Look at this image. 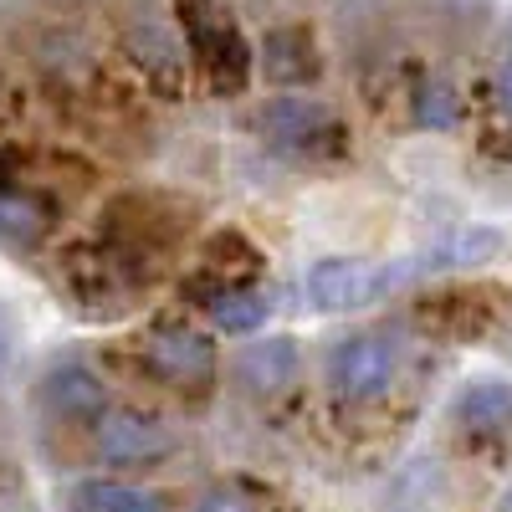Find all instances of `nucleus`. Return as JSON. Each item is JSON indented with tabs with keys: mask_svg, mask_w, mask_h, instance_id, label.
Masks as SVG:
<instances>
[{
	"mask_svg": "<svg viewBox=\"0 0 512 512\" xmlns=\"http://www.w3.org/2000/svg\"><path fill=\"white\" fill-rule=\"evenodd\" d=\"M72 216V169L41 149H0V251H47Z\"/></svg>",
	"mask_w": 512,
	"mask_h": 512,
	"instance_id": "nucleus-2",
	"label": "nucleus"
},
{
	"mask_svg": "<svg viewBox=\"0 0 512 512\" xmlns=\"http://www.w3.org/2000/svg\"><path fill=\"white\" fill-rule=\"evenodd\" d=\"M118 57H123V67L134 72L149 93H159L164 103L190 98V88L200 82L175 11L164 16L159 6H134V11L118 21Z\"/></svg>",
	"mask_w": 512,
	"mask_h": 512,
	"instance_id": "nucleus-6",
	"label": "nucleus"
},
{
	"mask_svg": "<svg viewBox=\"0 0 512 512\" xmlns=\"http://www.w3.org/2000/svg\"><path fill=\"white\" fill-rule=\"evenodd\" d=\"M502 246H507V236L497 226H461V231L436 236L410 262H415V277H451V272H477V267L497 262Z\"/></svg>",
	"mask_w": 512,
	"mask_h": 512,
	"instance_id": "nucleus-14",
	"label": "nucleus"
},
{
	"mask_svg": "<svg viewBox=\"0 0 512 512\" xmlns=\"http://www.w3.org/2000/svg\"><path fill=\"white\" fill-rule=\"evenodd\" d=\"M395 374H400V354L384 333H349L328 349L323 379H328V395L338 405H374L395 390Z\"/></svg>",
	"mask_w": 512,
	"mask_h": 512,
	"instance_id": "nucleus-8",
	"label": "nucleus"
},
{
	"mask_svg": "<svg viewBox=\"0 0 512 512\" xmlns=\"http://www.w3.org/2000/svg\"><path fill=\"white\" fill-rule=\"evenodd\" d=\"M200 226H205L200 205L180 190H118L103 200L88 236L144 292H154L164 267L185 251L190 236H200Z\"/></svg>",
	"mask_w": 512,
	"mask_h": 512,
	"instance_id": "nucleus-1",
	"label": "nucleus"
},
{
	"mask_svg": "<svg viewBox=\"0 0 512 512\" xmlns=\"http://www.w3.org/2000/svg\"><path fill=\"white\" fill-rule=\"evenodd\" d=\"M169 11H175V21L185 31L200 88L210 98L246 93V82L256 72V47H251L231 0H169Z\"/></svg>",
	"mask_w": 512,
	"mask_h": 512,
	"instance_id": "nucleus-4",
	"label": "nucleus"
},
{
	"mask_svg": "<svg viewBox=\"0 0 512 512\" xmlns=\"http://www.w3.org/2000/svg\"><path fill=\"white\" fill-rule=\"evenodd\" d=\"M216 333H231V338H246V333H262L267 318H272V292L256 282V287H226V292H205L190 303Z\"/></svg>",
	"mask_w": 512,
	"mask_h": 512,
	"instance_id": "nucleus-17",
	"label": "nucleus"
},
{
	"mask_svg": "<svg viewBox=\"0 0 512 512\" xmlns=\"http://www.w3.org/2000/svg\"><path fill=\"white\" fill-rule=\"evenodd\" d=\"M451 425L472 446L497 441L512 425V384L507 379H472V384H461V395L451 400Z\"/></svg>",
	"mask_w": 512,
	"mask_h": 512,
	"instance_id": "nucleus-16",
	"label": "nucleus"
},
{
	"mask_svg": "<svg viewBox=\"0 0 512 512\" xmlns=\"http://www.w3.org/2000/svg\"><path fill=\"white\" fill-rule=\"evenodd\" d=\"M497 512H512V487H507V492L497 497Z\"/></svg>",
	"mask_w": 512,
	"mask_h": 512,
	"instance_id": "nucleus-21",
	"label": "nucleus"
},
{
	"mask_svg": "<svg viewBox=\"0 0 512 512\" xmlns=\"http://www.w3.org/2000/svg\"><path fill=\"white\" fill-rule=\"evenodd\" d=\"M420 282L415 262L400 256V262H364V256H323V262L308 267L303 292L318 313H359L379 297H390L400 287Z\"/></svg>",
	"mask_w": 512,
	"mask_h": 512,
	"instance_id": "nucleus-7",
	"label": "nucleus"
},
{
	"mask_svg": "<svg viewBox=\"0 0 512 512\" xmlns=\"http://www.w3.org/2000/svg\"><path fill=\"white\" fill-rule=\"evenodd\" d=\"M190 512H262V502L246 487H210L190 502Z\"/></svg>",
	"mask_w": 512,
	"mask_h": 512,
	"instance_id": "nucleus-19",
	"label": "nucleus"
},
{
	"mask_svg": "<svg viewBox=\"0 0 512 512\" xmlns=\"http://www.w3.org/2000/svg\"><path fill=\"white\" fill-rule=\"evenodd\" d=\"M128 359H134V369L154 384V390L175 395V400L200 405L216 390V344L180 318L144 323L139 338L128 344Z\"/></svg>",
	"mask_w": 512,
	"mask_h": 512,
	"instance_id": "nucleus-5",
	"label": "nucleus"
},
{
	"mask_svg": "<svg viewBox=\"0 0 512 512\" xmlns=\"http://www.w3.org/2000/svg\"><path fill=\"white\" fill-rule=\"evenodd\" d=\"M297 369H303V349H297V338H256V344H246L231 364L236 384L246 395L256 400H277L287 395V384L297 379Z\"/></svg>",
	"mask_w": 512,
	"mask_h": 512,
	"instance_id": "nucleus-15",
	"label": "nucleus"
},
{
	"mask_svg": "<svg viewBox=\"0 0 512 512\" xmlns=\"http://www.w3.org/2000/svg\"><path fill=\"white\" fill-rule=\"evenodd\" d=\"M251 134L267 154L287 159V164H308V169H328V164H349L354 159V123L323 98L308 93H277L251 113Z\"/></svg>",
	"mask_w": 512,
	"mask_h": 512,
	"instance_id": "nucleus-3",
	"label": "nucleus"
},
{
	"mask_svg": "<svg viewBox=\"0 0 512 512\" xmlns=\"http://www.w3.org/2000/svg\"><path fill=\"white\" fill-rule=\"evenodd\" d=\"M256 72H262L272 88L282 93H303L328 72L323 41L308 21H277L262 31V47H256Z\"/></svg>",
	"mask_w": 512,
	"mask_h": 512,
	"instance_id": "nucleus-10",
	"label": "nucleus"
},
{
	"mask_svg": "<svg viewBox=\"0 0 512 512\" xmlns=\"http://www.w3.org/2000/svg\"><path fill=\"white\" fill-rule=\"evenodd\" d=\"M67 512H169L164 497L134 487V482H113V477H82L62 492Z\"/></svg>",
	"mask_w": 512,
	"mask_h": 512,
	"instance_id": "nucleus-18",
	"label": "nucleus"
},
{
	"mask_svg": "<svg viewBox=\"0 0 512 512\" xmlns=\"http://www.w3.org/2000/svg\"><path fill=\"white\" fill-rule=\"evenodd\" d=\"M497 103H502V113H507V123H512V52L497 62Z\"/></svg>",
	"mask_w": 512,
	"mask_h": 512,
	"instance_id": "nucleus-20",
	"label": "nucleus"
},
{
	"mask_svg": "<svg viewBox=\"0 0 512 512\" xmlns=\"http://www.w3.org/2000/svg\"><path fill=\"white\" fill-rule=\"evenodd\" d=\"M395 88H400V113L410 128H420V134H451V128L466 118L461 108V93L451 88L446 77L425 72V67H410V72H390Z\"/></svg>",
	"mask_w": 512,
	"mask_h": 512,
	"instance_id": "nucleus-13",
	"label": "nucleus"
},
{
	"mask_svg": "<svg viewBox=\"0 0 512 512\" xmlns=\"http://www.w3.org/2000/svg\"><path fill=\"white\" fill-rule=\"evenodd\" d=\"M262 277H267L262 246H256L246 231H236V226H221V231L200 236V267L190 277H180V292H185V303H195V297H205V292L256 287Z\"/></svg>",
	"mask_w": 512,
	"mask_h": 512,
	"instance_id": "nucleus-9",
	"label": "nucleus"
},
{
	"mask_svg": "<svg viewBox=\"0 0 512 512\" xmlns=\"http://www.w3.org/2000/svg\"><path fill=\"white\" fill-rule=\"evenodd\" d=\"M36 400L41 410H47L52 420L62 425H98V415L113 405V390L108 379L88 364V359H57L47 374L36 379Z\"/></svg>",
	"mask_w": 512,
	"mask_h": 512,
	"instance_id": "nucleus-12",
	"label": "nucleus"
},
{
	"mask_svg": "<svg viewBox=\"0 0 512 512\" xmlns=\"http://www.w3.org/2000/svg\"><path fill=\"white\" fill-rule=\"evenodd\" d=\"M88 436H93L98 461H103V466H123V472L154 466V461L169 456V446H175V441H169V431H164L154 415L128 410V405H108Z\"/></svg>",
	"mask_w": 512,
	"mask_h": 512,
	"instance_id": "nucleus-11",
	"label": "nucleus"
}]
</instances>
